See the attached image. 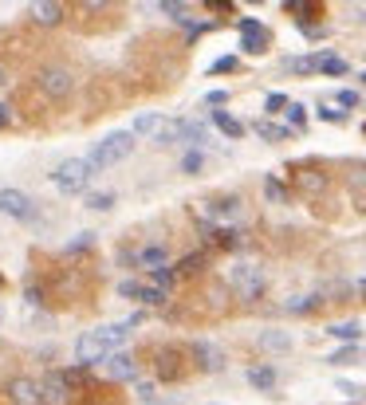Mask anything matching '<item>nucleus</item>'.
Masks as SVG:
<instances>
[{
    "label": "nucleus",
    "instance_id": "obj_1",
    "mask_svg": "<svg viewBox=\"0 0 366 405\" xmlns=\"http://www.w3.org/2000/svg\"><path fill=\"white\" fill-rule=\"evenodd\" d=\"M126 334H130V323H107V327H98V331H87L79 343H75V358H79V366H95L110 350H119L126 343Z\"/></svg>",
    "mask_w": 366,
    "mask_h": 405
},
{
    "label": "nucleus",
    "instance_id": "obj_2",
    "mask_svg": "<svg viewBox=\"0 0 366 405\" xmlns=\"http://www.w3.org/2000/svg\"><path fill=\"white\" fill-rule=\"evenodd\" d=\"M130 154H134V130H114V134H107L103 142H95L87 165L98 173V170H110V165H122Z\"/></svg>",
    "mask_w": 366,
    "mask_h": 405
},
{
    "label": "nucleus",
    "instance_id": "obj_3",
    "mask_svg": "<svg viewBox=\"0 0 366 405\" xmlns=\"http://www.w3.org/2000/svg\"><path fill=\"white\" fill-rule=\"evenodd\" d=\"M36 91L48 102H67L75 91V75L71 67H63V63H48V67H40L36 71Z\"/></svg>",
    "mask_w": 366,
    "mask_h": 405
},
{
    "label": "nucleus",
    "instance_id": "obj_4",
    "mask_svg": "<svg viewBox=\"0 0 366 405\" xmlns=\"http://www.w3.org/2000/svg\"><path fill=\"white\" fill-rule=\"evenodd\" d=\"M91 177H95V170L87 165V158H63L55 165V173H51V185L60 193H83L87 185H91Z\"/></svg>",
    "mask_w": 366,
    "mask_h": 405
},
{
    "label": "nucleus",
    "instance_id": "obj_5",
    "mask_svg": "<svg viewBox=\"0 0 366 405\" xmlns=\"http://www.w3.org/2000/svg\"><path fill=\"white\" fill-rule=\"evenodd\" d=\"M229 283H232V291L241 295L244 303H256L260 295H264V287H268L264 268H256V264H236V268L229 271Z\"/></svg>",
    "mask_w": 366,
    "mask_h": 405
},
{
    "label": "nucleus",
    "instance_id": "obj_6",
    "mask_svg": "<svg viewBox=\"0 0 366 405\" xmlns=\"http://www.w3.org/2000/svg\"><path fill=\"white\" fill-rule=\"evenodd\" d=\"M126 260H130L134 271H154V268H162V264H170V244H166V240H146L142 248L126 252Z\"/></svg>",
    "mask_w": 366,
    "mask_h": 405
},
{
    "label": "nucleus",
    "instance_id": "obj_7",
    "mask_svg": "<svg viewBox=\"0 0 366 405\" xmlns=\"http://www.w3.org/2000/svg\"><path fill=\"white\" fill-rule=\"evenodd\" d=\"M0 213L12 221H32L36 217V201L20 189H0Z\"/></svg>",
    "mask_w": 366,
    "mask_h": 405
},
{
    "label": "nucleus",
    "instance_id": "obj_8",
    "mask_svg": "<svg viewBox=\"0 0 366 405\" xmlns=\"http://www.w3.org/2000/svg\"><path fill=\"white\" fill-rule=\"evenodd\" d=\"M189 358H193L197 370H205V374L225 370V350H220L217 343H209V339H193V343H189Z\"/></svg>",
    "mask_w": 366,
    "mask_h": 405
},
{
    "label": "nucleus",
    "instance_id": "obj_9",
    "mask_svg": "<svg viewBox=\"0 0 366 405\" xmlns=\"http://www.w3.org/2000/svg\"><path fill=\"white\" fill-rule=\"evenodd\" d=\"M8 402L12 405H44V390H40V381L36 378H24V374H20V378H12L8 381Z\"/></svg>",
    "mask_w": 366,
    "mask_h": 405
},
{
    "label": "nucleus",
    "instance_id": "obj_10",
    "mask_svg": "<svg viewBox=\"0 0 366 405\" xmlns=\"http://www.w3.org/2000/svg\"><path fill=\"white\" fill-rule=\"evenodd\" d=\"M28 20L36 28H60L63 24V4L60 0H32V4H28Z\"/></svg>",
    "mask_w": 366,
    "mask_h": 405
},
{
    "label": "nucleus",
    "instance_id": "obj_11",
    "mask_svg": "<svg viewBox=\"0 0 366 405\" xmlns=\"http://www.w3.org/2000/svg\"><path fill=\"white\" fill-rule=\"evenodd\" d=\"M241 44H244V51L248 55H260V51H268V44H272V36H268V28L260 24V20H241Z\"/></svg>",
    "mask_w": 366,
    "mask_h": 405
},
{
    "label": "nucleus",
    "instance_id": "obj_12",
    "mask_svg": "<svg viewBox=\"0 0 366 405\" xmlns=\"http://www.w3.org/2000/svg\"><path fill=\"white\" fill-rule=\"evenodd\" d=\"M327 185H331V177H327V170H319V165H304V170L295 173V189L304 197L327 193Z\"/></svg>",
    "mask_w": 366,
    "mask_h": 405
},
{
    "label": "nucleus",
    "instance_id": "obj_13",
    "mask_svg": "<svg viewBox=\"0 0 366 405\" xmlns=\"http://www.w3.org/2000/svg\"><path fill=\"white\" fill-rule=\"evenodd\" d=\"M107 374L119 381H134L138 378V362L134 354H126V350H110L107 354Z\"/></svg>",
    "mask_w": 366,
    "mask_h": 405
},
{
    "label": "nucleus",
    "instance_id": "obj_14",
    "mask_svg": "<svg viewBox=\"0 0 366 405\" xmlns=\"http://www.w3.org/2000/svg\"><path fill=\"white\" fill-rule=\"evenodd\" d=\"M244 209V201L241 197H217V201H209V217H213V224H225V221H236Z\"/></svg>",
    "mask_w": 366,
    "mask_h": 405
},
{
    "label": "nucleus",
    "instance_id": "obj_15",
    "mask_svg": "<svg viewBox=\"0 0 366 405\" xmlns=\"http://www.w3.org/2000/svg\"><path fill=\"white\" fill-rule=\"evenodd\" d=\"M209 264V252H189V256H182L177 264H173V271H177V280H193V276H201Z\"/></svg>",
    "mask_w": 366,
    "mask_h": 405
},
{
    "label": "nucleus",
    "instance_id": "obj_16",
    "mask_svg": "<svg viewBox=\"0 0 366 405\" xmlns=\"http://www.w3.org/2000/svg\"><path fill=\"white\" fill-rule=\"evenodd\" d=\"M40 390H44V405H55V402H67V397H71L63 374H48V378L40 381Z\"/></svg>",
    "mask_w": 366,
    "mask_h": 405
},
{
    "label": "nucleus",
    "instance_id": "obj_17",
    "mask_svg": "<svg viewBox=\"0 0 366 405\" xmlns=\"http://www.w3.org/2000/svg\"><path fill=\"white\" fill-rule=\"evenodd\" d=\"M248 386H256L260 393H272L276 390V370L272 366H252L248 370Z\"/></svg>",
    "mask_w": 366,
    "mask_h": 405
},
{
    "label": "nucleus",
    "instance_id": "obj_18",
    "mask_svg": "<svg viewBox=\"0 0 366 405\" xmlns=\"http://www.w3.org/2000/svg\"><path fill=\"white\" fill-rule=\"evenodd\" d=\"M162 126H166V118H162V114L158 111H154V114H138V118H134V138L138 134H146V138H158V130H162Z\"/></svg>",
    "mask_w": 366,
    "mask_h": 405
},
{
    "label": "nucleus",
    "instance_id": "obj_19",
    "mask_svg": "<svg viewBox=\"0 0 366 405\" xmlns=\"http://www.w3.org/2000/svg\"><path fill=\"white\" fill-rule=\"evenodd\" d=\"M213 126H217L225 138H244V123H236V118L225 114V111H213Z\"/></svg>",
    "mask_w": 366,
    "mask_h": 405
},
{
    "label": "nucleus",
    "instance_id": "obj_20",
    "mask_svg": "<svg viewBox=\"0 0 366 405\" xmlns=\"http://www.w3.org/2000/svg\"><path fill=\"white\" fill-rule=\"evenodd\" d=\"M319 303H323V295H295V299L284 303V311H292V315H307V311H315Z\"/></svg>",
    "mask_w": 366,
    "mask_h": 405
},
{
    "label": "nucleus",
    "instance_id": "obj_21",
    "mask_svg": "<svg viewBox=\"0 0 366 405\" xmlns=\"http://www.w3.org/2000/svg\"><path fill=\"white\" fill-rule=\"evenodd\" d=\"M327 334H335V339H342V343H358L363 339V323H335V327H327Z\"/></svg>",
    "mask_w": 366,
    "mask_h": 405
},
{
    "label": "nucleus",
    "instance_id": "obj_22",
    "mask_svg": "<svg viewBox=\"0 0 366 405\" xmlns=\"http://www.w3.org/2000/svg\"><path fill=\"white\" fill-rule=\"evenodd\" d=\"M260 346H264V350H292V334H284V331H264L260 334Z\"/></svg>",
    "mask_w": 366,
    "mask_h": 405
},
{
    "label": "nucleus",
    "instance_id": "obj_23",
    "mask_svg": "<svg viewBox=\"0 0 366 405\" xmlns=\"http://www.w3.org/2000/svg\"><path fill=\"white\" fill-rule=\"evenodd\" d=\"M166 299H170V291H166V287H158V283H150V287H142V291H138V303H146V307H162Z\"/></svg>",
    "mask_w": 366,
    "mask_h": 405
},
{
    "label": "nucleus",
    "instance_id": "obj_24",
    "mask_svg": "<svg viewBox=\"0 0 366 405\" xmlns=\"http://www.w3.org/2000/svg\"><path fill=\"white\" fill-rule=\"evenodd\" d=\"M315 71H323V75H347V60H339V55H315Z\"/></svg>",
    "mask_w": 366,
    "mask_h": 405
},
{
    "label": "nucleus",
    "instance_id": "obj_25",
    "mask_svg": "<svg viewBox=\"0 0 366 405\" xmlns=\"http://www.w3.org/2000/svg\"><path fill=\"white\" fill-rule=\"evenodd\" d=\"M201 170H205V154H201V150H185V154H182V173L197 177Z\"/></svg>",
    "mask_w": 366,
    "mask_h": 405
},
{
    "label": "nucleus",
    "instance_id": "obj_26",
    "mask_svg": "<svg viewBox=\"0 0 366 405\" xmlns=\"http://www.w3.org/2000/svg\"><path fill=\"white\" fill-rule=\"evenodd\" d=\"M150 280L158 283V287H166V291H170L173 283H177V271H173V264H162V268L150 271Z\"/></svg>",
    "mask_w": 366,
    "mask_h": 405
},
{
    "label": "nucleus",
    "instance_id": "obj_27",
    "mask_svg": "<svg viewBox=\"0 0 366 405\" xmlns=\"http://www.w3.org/2000/svg\"><path fill=\"white\" fill-rule=\"evenodd\" d=\"M87 209L110 213V209H114V193H87Z\"/></svg>",
    "mask_w": 366,
    "mask_h": 405
},
{
    "label": "nucleus",
    "instance_id": "obj_28",
    "mask_svg": "<svg viewBox=\"0 0 366 405\" xmlns=\"http://www.w3.org/2000/svg\"><path fill=\"white\" fill-rule=\"evenodd\" d=\"M256 134H260V138H268V142H284V138H292V130H288V126L260 123V126H256Z\"/></svg>",
    "mask_w": 366,
    "mask_h": 405
},
{
    "label": "nucleus",
    "instance_id": "obj_29",
    "mask_svg": "<svg viewBox=\"0 0 366 405\" xmlns=\"http://www.w3.org/2000/svg\"><path fill=\"white\" fill-rule=\"evenodd\" d=\"M284 67L295 71V75H311V71H315V55H295V60H288Z\"/></svg>",
    "mask_w": 366,
    "mask_h": 405
},
{
    "label": "nucleus",
    "instance_id": "obj_30",
    "mask_svg": "<svg viewBox=\"0 0 366 405\" xmlns=\"http://www.w3.org/2000/svg\"><path fill=\"white\" fill-rule=\"evenodd\" d=\"M264 197H268L272 205H284V201H288V189H284L276 177H268V181H264Z\"/></svg>",
    "mask_w": 366,
    "mask_h": 405
},
{
    "label": "nucleus",
    "instance_id": "obj_31",
    "mask_svg": "<svg viewBox=\"0 0 366 405\" xmlns=\"http://www.w3.org/2000/svg\"><path fill=\"white\" fill-rule=\"evenodd\" d=\"M162 12H170V20H177V24H185V20H189V12H185L182 0H162Z\"/></svg>",
    "mask_w": 366,
    "mask_h": 405
},
{
    "label": "nucleus",
    "instance_id": "obj_32",
    "mask_svg": "<svg viewBox=\"0 0 366 405\" xmlns=\"http://www.w3.org/2000/svg\"><path fill=\"white\" fill-rule=\"evenodd\" d=\"M354 354H358V350H354V343H347L342 350H335V354H331L327 362H331V366H351V362H354Z\"/></svg>",
    "mask_w": 366,
    "mask_h": 405
},
{
    "label": "nucleus",
    "instance_id": "obj_33",
    "mask_svg": "<svg viewBox=\"0 0 366 405\" xmlns=\"http://www.w3.org/2000/svg\"><path fill=\"white\" fill-rule=\"evenodd\" d=\"M288 123H292L295 130H304V123H307V107H299V102H288Z\"/></svg>",
    "mask_w": 366,
    "mask_h": 405
},
{
    "label": "nucleus",
    "instance_id": "obj_34",
    "mask_svg": "<svg viewBox=\"0 0 366 405\" xmlns=\"http://www.w3.org/2000/svg\"><path fill=\"white\" fill-rule=\"evenodd\" d=\"M264 111H268V114L288 111V95H268V98H264Z\"/></svg>",
    "mask_w": 366,
    "mask_h": 405
},
{
    "label": "nucleus",
    "instance_id": "obj_35",
    "mask_svg": "<svg viewBox=\"0 0 366 405\" xmlns=\"http://www.w3.org/2000/svg\"><path fill=\"white\" fill-rule=\"evenodd\" d=\"M138 291H142V283H134V280H122L119 283V295H122V299H134V303H138Z\"/></svg>",
    "mask_w": 366,
    "mask_h": 405
},
{
    "label": "nucleus",
    "instance_id": "obj_36",
    "mask_svg": "<svg viewBox=\"0 0 366 405\" xmlns=\"http://www.w3.org/2000/svg\"><path fill=\"white\" fill-rule=\"evenodd\" d=\"M24 303H32V307H40V303H44V287H40V283L24 287Z\"/></svg>",
    "mask_w": 366,
    "mask_h": 405
},
{
    "label": "nucleus",
    "instance_id": "obj_37",
    "mask_svg": "<svg viewBox=\"0 0 366 405\" xmlns=\"http://www.w3.org/2000/svg\"><path fill=\"white\" fill-rule=\"evenodd\" d=\"M91 244H95V233H79V240H71L67 252H83V248H91Z\"/></svg>",
    "mask_w": 366,
    "mask_h": 405
},
{
    "label": "nucleus",
    "instance_id": "obj_38",
    "mask_svg": "<svg viewBox=\"0 0 366 405\" xmlns=\"http://www.w3.org/2000/svg\"><path fill=\"white\" fill-rule=\"evenodd\" d=\"M319 118H323V123H342V118H347V111H335V107H319Z\"/></svg>",
    "mask_w": 366,
    "mask_h": 405
},
{
    "label": "nucleus",
    "instance_id": "obj_39",
    "mask_svg": "<svg viewBox=\"0 0 366 405\" xmlns=\"http://www.w3.org/2000/svg\"><path fill=\"white\" fill-rule=\"evenodd\" d=\"M209 71H213V75H225V71H236V60H232V55H225V60H217V63H213V67H209Z\"/></svg>",
    "mask_w": 366,
    "mask_h": 405
},
{
    "label": "nucleus",
    "instance_id": "obj_40",
    "mask_svg": "<svg viewBox=\"0 0 366 405\" xmlns=\"http://www.w3.org/2000/svg\"><path fill=\"white\" fill-rule=\"evenodd\" d=\"M79 4H83L87 12H103V8H110V4H114V0H79Z\"/></svg>",
    "mask_w": 366,
    "mask_h": 405
},
{
    "label": "nucleus",
    "instance_id": "obj_41",
    "mask_svg": "<svg viewBox=\"0 0 366 405\" xmlns=\"http://www.w3.org/2000/svg\"><path fill=\"white\" fill-rule=\"evenodd\" d=\"M335 102H339V107H358V95H354V91H339Z\"/></svg>",
    "mask_w": 366,
    "mask_h": 405
},
{
    "label": "nucleus",
    "instance_id": "obj_42",
    "mask_svg": "<svg viewBox=\"0 0 366 405\" xmlns=\"http://www.w3.org/2000/svg\"><path fill=\"white\" fill-rule=\"evenodd\" d=\"M205 102H209V107H225V102H229V95H225V91H209Z\"/></svg>",
    "mask_w": 366,
    "mask_h": 405
},
{
    "label": "nucleus",
    "instance_id": "obj_43",
    "mask_svg": "<svg viewBox=\"0 0 366 405\" xmlns=\"http://www.w3.org/2000/svg\"><path fill=\"white\" fill-rule=\"evenodd\" d=\"M351 189H366V170H354L351 173Z\"/></svg>",
    "mask_w": 366,
    "mask_h": 405
},
{
    "label": "nucleus",
    "instance_id": "obj_44",
    "mask_svg": "<svg viewBox=\"0 0 366 405\" xmlns=\"http://www.w3.org/2000/svg\"><path fill=\"white\" fill-rule=\"evenodd\" d=\"M209 8H213V12H232V4L229 0H205Z\"/></svg>",
    "mask_w": 366,
    "mask_h": 405
},
{
    "label": "nucleus",
    "instance_id": "obj_45",
    "mask_svg": "<svg viewBox=\"0 0 366 405\" xmlns=\"http://www.w3.org/2000/svg\"><path fill=\"white\" fill-rule=\"evenodd\" d=\"M8 118H12V114H8V107H4V102H0V130L8 126Z\"/></svg>",
    "mask_w": 366,
    "mask_h": 405
},
{
    "label": "nucleus",
    "instance_id": "obj_46",
    "mask_svg": "<svg viewBox=\"0 0 366 405\" xmlns=\"http://www.w3.org/2000/svg\"><path fill=\"white\" fill-rule=\"evenodd\" d=\"M358 295H363V299H366V276H363V280H358Z\"/></svg>",
    "mask_w": 366,
    "mask_h": 405
},
{
    "label": "nucleus",
    "instance_id": "obj_47",
    "mask_svg": "<svg viewBox=\"0 0 366 405\" xmlns=\"http://www.w3.org/2000/svg\"><path fill=\"white\" fill-rule=\"evenodd\" d=\"M244 4H264V0H244Z\"/></svg>",
    "mask_w": 366,
    "mask_h": 405
},
{
    "label": "nucleus",
    "instance_id": "obj_48",
    "mask_svg": "<svg viewBox=\"0 0 366 405\" xmlns=\"http://www.w3.org/2000/svg\"><path fill=\"white\" fill-rule=\"evenodd\" d=\"M0 83H4V67H0Z\"/></svg>",
    "mask_w": 366,
    "mask_h": 405
},
{
    "label": "nucleus",
    "instance_id": "obj_49",
    "mask_svg": "<svg viewBox=\"0 0 366 405\" xmlns=\"http://www.w3.org/2000/svg\"><path fill=\"white\" fill-rule=\"evenodd\" d=\"M363 83H366V71H363Z\"/></svg>",
    "mask_w": 366,
    "mask_h": 405
},
{
    "label": "nucleus",
    "instance_id": "obj_50",
    "mask_svg": "<svg viewBox=\"0 0 366 405\" xmlns=\"http://www.w3.org/2000/svg\"><path fill=\"white\" fill-rule=\"evenodd\" d=\"M146 405H158V402H146Z\"/></svg>",
    "mask_w": 366,
    "mask_h": 405
},
{
    "label": "nucleus",
    "instance_id": "obj_51",
    "mask_svg": "<svg viewBox=\"0 0 366 405\" xmlns=\"http://www.w3.org/2000/svg\"><path fill=\"white\" fill-rule=\"evenodd\" d=\"M0 319H4V311H0Z\"/></svg>",
    "mask_w": 366,
    "mask_h": 405
}]
</instances>
